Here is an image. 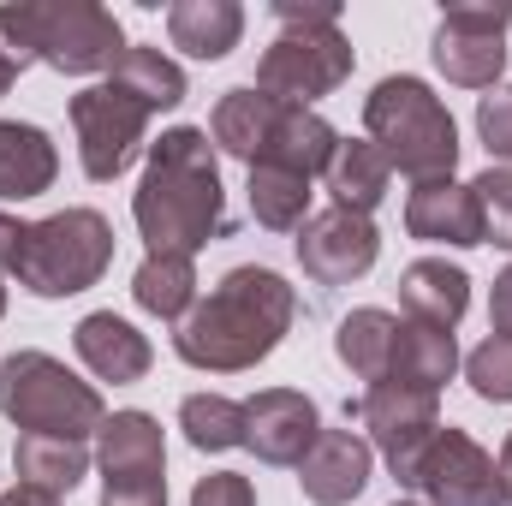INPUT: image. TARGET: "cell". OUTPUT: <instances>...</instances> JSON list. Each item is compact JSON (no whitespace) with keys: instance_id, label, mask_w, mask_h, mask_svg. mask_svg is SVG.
Here are the masks:
<instances>
[{"instance_id":"cell-2","label":"cell","mask_w":512,"mask_h":506,"mask_svg":"<svg viewBox=\"0 0 512 506\" xmlns=\"http://www.w3.org/2000/svg\"><path fill=\"white\" fill-rule=\"evenodd\" d=\"M292 316H298V292L274 268L245 262V268L221 274V286L209 298L191 304V316L173 334V352L191 370L239 376V370H256L262 358H274V346L292 334Z\"/></svg>"},{"instance_id":"cell-41","label":"cell","mask_w":512,"mask_h":506,"mask_svg":"<svg viewBox=\"0 0 512 506\" xmlns=\"http://www.w3.org/2000/svg\"><path fill=\"white\" fill-rule=\"evenodd\" d=\"M393 506H423V501H393Z\"/></svg>"},{"instance_id":"cell-8","label":"cell","mask_w":512,"mask_h":506,"mask_svg":"<svg viewBox=\"0 0 512 506\" xmlns=\"http://www.w3.org/2000/svg\"><path fill=\"white\" fill-rule=\"evenodd\" d=\"M352 60L358 54L340 24H286L256 60V90L280 96L292 108H310L352 78Z\"/></svg>"},{"instance_id":"cell-24","label":"cell","mask_w":512,"mask_h":506,"mask_svg":"<svg viewBox=\"0 0 512 506\" xmlns=\"http://www.w3.org/2000/svg\"><path fill=\"white\" fill-rule=\"evenodd\" d=\"M12 471H18V483H30V489L72 495V489L90 477V453H84V441H60V435H18V447H12Z\"/></svg>"},{"instance_id":"cell-20","label":"cell","mask_w":512,"mask_h":506,"mask_svg":"<svg viewBox=\"0 0 512 506\" xmlns=\"http://www.w3.org/2000/svg\"><path fill=\"white\" fill-rule=\"evenodd\" d=\"M60 179V149L42 126L24 120H0V197L6 203H30Z\"/></svg>"},{"instance_id":"cell-37","label":"cell","mask_w":512,"mask_h":506,"mask_svg":"<svg viewBox=\"0 0 512 506\" xmlns=\"http://www.w3.org/2000/svg\"><path fill=\"white\" fill-rule=\"evenodd\" d=\"M0 506H60V495H48V489H30V483H12Z\"/></svg>"},{"instance_id":"cell-7","label":"cell","mask_w":512,"mask_h":506,"mask_svg":"<svg viewBox=\"0 0 512 506\" xmlns=\"http://www.w3.org/2000/svg\"><path fill=\"white\" fill-rule=\"evenodd\" d=\"M114 262V227L102 209H60L48 221H24L18 239V286L36 298H78Z\"/></svg>"},{"instance_id":"cell-4","label":"cell","mask_w":512,"mask_h":506,"mask_svg":"<svg viewBox=\"0 0 512 506\" xmlns=\"http://www.w3.org/2000/svg\"><path fill=\"white\" fill-rule=\"evenodd\" d=\"M0 42L18 66H54L66 78L114 72L126 54V30L96 0H6L0 6Z\"/></svg>"},{"instance_id":"cell-5","label":"cell","mask_w":512,"mask_h":506,"mask_svg":"<svg viewBox=\"0 0 512 506\" xmlns=\"http://www.w3.org/2000/svg\"><path fill=\"white\" fill-rule=\"evenodd\" d=\"M364 131L387 155V167H399L411 185L453 179L459 167V126L423 78H382L364 102Z\"/></svg>"},{"instance_id":"cell-28","label":"cell","mask_w":512,"mask_h":506,"mask_svg":"<svg viewBox=\"0 0 512 506\" xmlns=\"http://www.w3.org/2000/svg\"><path fill=\"white\" fill-rule=\"evenodd\" d=\"M251 221L268 233H298L310 221V179L298 173H274V167H251Z\"/></svg>"},{"instance_id":"cell-29","label":"cell","mask_w":512,"mask_h":506,"mask_svg":"<svg viewBox=\"0 0 512 506\" xmlns=\"http://www.w3.org/2000/svg\"><path fill=\"white\" fill-rule=\"evenodd\" d=\"M179 429L197 453H227V447H245V405L227 399V393H191L179 405Z\"/></svg>"},{"instance_id":"cell-10","label":"cell","mask_w":512,"mask_h":506,"mask_svg":"<svg viewBox=\"0 0 512 506\" xmlns=\"http://www.w3.org/2000/svg\"><path fill=\"white\" fill-rule=\"evenodd\" d=\"M512 0H459L435 24V72L459 90H501Z\"/></svg>"},{"instance_id":"cell-40","label":"cell","mask_w":512,"mask_h":506,"mask_svg":"<svg viewBox=\"0 0 512 506\" xmlns=\"http://www.w3.org/2000/svg\"><path fill=\"white\" fill-rule=\"evenodd\" d=\"M0 316H6V286H0Z\"/></svg>"},{"instance_id":"cell-22","label":"cell","mask_w":512,"mask_h":506,"mask_svg":"<svg viewBox=\"0 0 512 506\" xmlns=\"http://www.w3.org/2000/svg\"><path fill=\"white\" fill-rule=\"evenodd\" d=\"M167 36L191 60H227L245 36V6L239 0H173L167 6Z\"/></svg>"},{"instance_id":"cell-6","label":"cell","mask_w":512,"mask_h":506,"mask_svg":"<svg viewBox=\"0 0 512 506\" xmlns=\"http://www.w3.org/2000/svg\"><path fill=\"white\" fill-rule=\"evenodd\" d=\"M0 417L24 435H60V441H84L102 435L108 405L90 381H78L60 358L48 352H12L0 358Z\"/></svg>"},{"instance_id":"cell-34","label":"cell","mask_w":512,"mask_h":506,"mask_svg":"<svg viewBox=\"0 0 512 506\" xmlns=\"http://www.w3.org/2000/svg\"><path fill=\"white\" fill-rule=\"evenodd\" d=\"M280 24H340V0H274Z\"/></svg>"},{"instance_id":"cell-3","label":"cell","mask_w":512,"mask_h":506,"mask_svg":"<svg viewBox=\"0 0 512 506\" xmlns=\"http://www.w3.org/2000/svg\"><path fill=\"white\" fill-rule=\"evenodd\" d=\"M209 137H215L221 155H233L245 167H274V173H298V179L322 173L334 143H340V131L322 114L292 108L280 96H262L256 84H239V90H227L215 102Z\"/></svg>"},{"instance_id":"cell-33","label":"cell","mask_w":512,"mask_h":506,"mask_svg":"<svg viewBox=\"0 0 512 506\" xmlns=\"http://www.w3.org/2000/svg\"><path fill=\"white\" fill-rule=\"evenodd\" d=\"M191 506H256V489H251V477H239V471H209L191 489Z\"/></svg>"},{"instance_id":"cell-35","label":"cell","mask_w":512,"mask_h":506,"mask_svg":"<svg viewBox=\"0 0 512 506\" xmlns=\"http://www.w3.org/2000/svg\"><path fill=\"white\" fill-rule=\"evenodd\" d=\"M489 328L495 334H512V268L495 274V292H489Z\"/></svg>"},{"instance_id":"cell-21","label":"cell","mask_w":512,"mask_h":506,"mask_svg":"<svg viewBox=\"0 0 512 506\" xmlns=\"http://www.w3.org/2000/svg\"><path fill=\"white\" fill-rule=\"evenodd\" d=\"M459 370V340L447 328H429V322H399L393 334V358H387V376L393 387H423V393H441Z\"/></svg>"},{"instance_id":"cell-36","label":"cell","mask_w":512,"mask_h":506,"mask_svg":"<svg viewBox=\"0 0 512 506\" xmlns=\"http://www.w3.org/2000/svg\"><path fill=\"white\" fill-rule=\"evenodd\" d=\"M18 239H24V221L0 215V274H12V262H18Z\"/></svg>"},{"instance_id":"cell-39","label":"cell","mask_w":512,"mask_h":506,"mask_svg":"<svg viewBox=\"0 0 512 506\" xmlns=\"http://www.w3.org/2000/svg\"><path fill=\"white\" fill-rule=\"evenodd\" d=\"M18 72H24V66H18V60L6 54V42H0V96H6L12 84H18Z\"/></svg>"},{"instance_id":"cell-1","label":"cell","mask_w":512,"mask_h":506,"mask_svg":"<svg viewBox=\"0 0 512 506\" xmlns=\"http://www.w3.org/2000/svg\"><path fill=\"white\" fill-rule=\"evenodd\" d=\"M131 221L149 256H197L233 233L215 137L203 126H173L161 131V143H149L143 179L131 191Z\"/></svg>"},{"instance_id":"cell-9","label":"cell","mask_w":512,"mask_h":506,"mask_svg":"<svg viewBox=\"0 0 512 506\" xmlns=\"http://www.w3.org/2000/svg\"><path fill=\"white\" fill-rule=\"evenodd\" d=\"M393 483L411 489V495H423V506H507L501 501L495 453L483 441H471L465 429H453V423L435 429Z\"/></svg>"},{"instance_id":"cell-12","label":"cell","mask_w":512,"mask_h":506,"mask_svg":"<svg viewBox=\"0 0 512 506\" xmlns=\"http://www.w3.org/2000/svg\"><path fill=\"white\" fill-rule=\"evenodd\" d=\"M66 114H72V131H78L84 179L108 185V179H120L131 161H137L143 131H149V108L131 102L126 90H114V84H90V90L72 96Z\"/></svg>"},{"instance_id":"cell-27","label":"cell","mask_w":512,"mask_h":506,"mask_svg":"<svg viewBox=\"0 0 512 506\" xmlns=\"http://www.w3.org/2000/svg\"><path fill=\"white\" fill-rule=\"evenodd\" d=\"M393 334H399V316H387V310H376V304H364V310L340 316L334 352H340V364H346L352 376L376 387V381L387 376V358H393Z\"/></svg>"},{"instance_id":"cell-17","label":"cell","mask_w":512,"mask_h":506,"mask_svg":"<svg viewBox=\"0 0 512 506\" xmlns=\"http://www.w3.org/2000/svg\"><path fill=\"white\" fill-rule=\"evenodd\" d=\"M405 233L423 245H453V251H477L483 245V203L471 185L459 179H429L405 197Z\"/></svg>"},{"instance_id":"cell-16","label":"cell","mask_w":512,"mask_h":506,"mask_svg":"<svg viewBox=\"0 0 512 506\" xmlns=\"http://www.w3.org/2000/svg\"><path fill=\"white\" fill-rule=\"evenodd\" d=\"M370 471H376V447L352 429H322L316 447L304 453L298 465V489L310 506H352L370 489Z\"/></svg>"},{"instance_id":"cell-13","label":"cell","mask_w":512,"mask_h":506,"mask_svg":"<svg viewBox=\"0 0 512 506\" xmlns=\"http://www.w3.org/2000/svg\"><path fill=\"white\" fill-rule=\"evenodd\" d=\"M346 411H358V423L370 429V447L387 459V471H393V477H399V471L417 459V447L441 429V393L393 387V381L364 387V399H358V405H346Z\"/></svg>"},{"instance_id":"cell-19","label":"cell","mask_w":512,"mask_h":506,"mask_svg":"<svg viewBox=\"0 0 512 506\" xmlns=\"http://www.w3.org/2000/svg\"><path fill=\"white\" fill-rule=\"evenodd\" d=\"M399 304L411 322H429V328H459V316L471 310V274L459 262H441V256H423L399 274Z\"/></svg>"},{"instance_id":"cell-32","label":"cell","mask_w":512,"mask_h":506,"mask_svg":"<svg viewBox=\"0 0 512 506\" xmlns=\"http://www.w3.org/2000/svg\"><path fill=\"white\" fill-rule=\"evenodd\" d=\"M477 137H483V149H489L495 167H512V84L489 90L477 102Z\"/></svg>"},{"instance_id":"cell-25","label":"cell","mask_w":512,"mask_h":506,"mask_svg":"<svg viewBox=\"0 0 512 506\" xmlns=\"http://www.w3.org/2000/svg\"><path fill=\"white\" fill-rule=\"evenodd\" d=\"M108 84H114V90H126L131 102H143L149 114H161V108H179V102H185V72H179L161 48H143V42H126V54L114 60Z\"/></svg>"},{"instance_id":"cell-26","label":"cell","mask_w":512,"mask_h":506,"mask_svg":"<svg viewBox=\"0 0 512 506\" xmlns=\"http://www.w3.org/2000/svg\"><path fill=\"white\" fill-rule=\"evenodd\" d=\"M131 298H137V310H149L161 322H185L197 304V262L191 256H143V268L131 274Z\"/></svg>"},{"instance_id":"cell-18","label":"cell","mask_w":512,"mask_h":506,"mask_svg":"<svg viewBox=\"0 0 512 506\" xmlns=\"http://www.w3.org/2000/svg\"><path fill=\"white\" fill-rule=\"evenodd\" d=\"M72 346H78V358H84V370H90V376L114 381V387L143 381V376H149V364H155L149 340L131 328L126 316H114V310H90V316L72 328Z\"/></svg>"},{"instance_id":"cell-23","label":"cell","mask_w":512,"mask_h":506,"mask_svg":"<svg viewBox=\"0 0 512 506\" xmlns=\"http://www.w3.org/2000/svg\"><path fill=\"white\" fill-rule=\"evenodd\" d=\"M322 173H328L334 209H352V215H370V209L387 197V179H393L387 155L370 143V137H340Z\"/></svg>"},{"instance_id":"cell-38","label":"cell","mask_w":512,"mask_h":506,"mask_svg":"<svg viewBox=\"0 0 512 506\" xmlns=\"http://www.w3.org/2000/svg\"><path fill=\"white\" fill-rule=\"evenodd\" d=\"M495 471H501V501L512 506V435L501 441V459H495Z\"/></svg>"},{"instance_id":"cell-14","label":"cell","mask_w":512,"mask_h":506,"mask_svg":"<svg viewBox=\"0 0 512 506\" xmlns=\"http://www.w3.org/2000/svg\"><path fill=\"white\" fill-rule=\"evenodd\" d=\"M376 256H382V233L370 215L322 209L298 227V262L316 286H352L376 268Z\"/></svg>"},{"instance_id":"cell-11","label":"cell","mask_w":512,"mask_h":506,"mask_svg":"<svg viewBox=\"0 0 512 506\" xmlns=\"http://www.w3.org/2000/svg\"><path fill=\"white\" fill-rule=\"evenodd\" d=\"M102 506H167V435L149 411H114L96 435Z\"/></svg>"},{"instance_id":"cell-30","label":"cell","mask_w":512,"mask_h":506,"mask_svg":"<svg viewBox=\"0 0 512 506\" xmlns=\"http://www.w3.org/2000/svg\"><path fill=\"white\" fill-rule=\"evenodd\" d=\"M465 381H471L477 399L512 405V334H489V340L465 358Z\"/></svg>"},{"instance_id":"cell-15","label":"cell","mask_w":512,"mask_h":506,"mask_svg":"<svg viewBox=\"0 0 512 506\" xmlns=\"http://www.w3.org/2000/svg\"><path fill=\"white\" fill-rule=\"evenodd\" d=\"M322 435V411L310 405V393L298 387H262L256 399H245V447L262 465H304V453Z\"/></svg>"},{"instance_id":"cell-31","label":"cell","mask_w":512,"mask_h":506,"mask_svg":"<svg viewBox=\"0 0 512 506\" xmlns=\"http://www.w3.org/2000/svg\"><path fill=\"white\" fill-rule=\"evenodd\" d=\"M471 191H477V203H483V245H501L512 251V167H483L477 179H471Z\"/></svg>"}]
</instances>
